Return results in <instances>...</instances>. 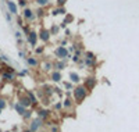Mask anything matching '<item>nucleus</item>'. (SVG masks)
Segmentation results:
<instances>
[{"instance_id": "obj_5", "label": "nucleus", "mask_w": 139, "mask_h": 132, "mask_svg": "<svg viewBox=\"0 0 139 132\" xmlns=\"http://www.w3.org/2000/svg\"><path fill=\"white\" fill-rule=\"evenodd\" d=\"M6 4H7V7H8V13L10 14H18V10H17V6L14 1L6 0Z\"/></svg>"}, {"instance_id": "obj_12", "label": "nucleus", "mask_w": 139, "mask_h": 132, "mask_svg": "<svg viewBox=\"0 0 139 132\" xmlns=\"http://www.w3.org/2000/svg\"><path fill=\"white\" fill-rule=\"evenodd\" d=\"M26 61H28V64H29L31 67H36L38 66V60H36L35 57H28L26 58Z\"/></svg>"}, {"instance_id": "obj_1", "label": "nucleus", "mask_w": 139, "mask_h": 132, "mask_svg": "<svg viewBox=\"0 0 139 132\" xmlns=\"http://www.w3.org/2000/svg\"><path fill=\"white\" fill-rule=\"evenodd\" d=\"M86 93H88V89L85 86H78L74 89V96H75V102L77 103H81L82 100L86 97Z\"/></svg>"}, {"instance_id": "obj_17", "label": "nucleus", "mask_w": 139, "mask_h": 132, "mask_svg": "<svg viewBox=\"0 0 139 132\" xmlns=\"http://www.w3.org/2000/svg\"><path fill=\"white\" fill-rule=\"evenodd\" d=\"M53 14H66V10L63 7H58V8H56L54 11H53Z\"/></svg>"}, {"instance_id": "obj_18", "label": "nucleus", "mask_w": 139, "mask_h": 132, "mask_svg": "<svg viewBox=\"0 0 139 132\" xmlns=\"http://www.w3.org/2000/svg\"><path fill=\"white\" fill-rule=\"evenodd\" d=\"M1 76H3L4 79H7V81H11V79H13V75H11V74H8V72H4V74L1 75Z\"/></svg>"}, {"instance_id": "obj_4", "label": "nucleus", "mask_w": 139, "mask_h": 132, "mask_svg": "<svg viewBox=\"0 0 139 132\" xmlns=\"http://www.w3.org/2000/svg\"><path fill=\"white\" fill-rule=\"evenodd\" d=\"M24 18H26L28 21H35L36 20V15L33 14V11L32 10H29V8H24Z\"/></svg>"}, {"instance_id": "obj_9", "label": "nucleus", "mask_w": 139, "mask_h": 132, "mask_svg": "<svg viewBox=\"0 0 139 132\" xmlns=\"http://www.w3.org/2000/svg\"><path fill=\"white\" fill-rule=\"evenodd\" d=\"M14 108H15L17 111H18V114H21V116H22V114L25 113V107L22 106V104H21V103H20V102L14 104Z\"/></svg>"}, {"instance_id": "obj_14", "label": "nucleus", "mask_w": 139, "mask_h": 132, "mask_svg": "<svg viewBox=\"0 0 139 132\" xmlns=\"http://www.w3.org/2000/svg\"><path fill=\"white\" fill-rule=\"evenodd\" d=\"M70 78H71V81H72L74 83L79 82V75L77 74V72H71V74H70Z\"/></svg>"}, {"instance_id": "obj_7", "label": "nucleus", "mask_w": 139, "mask_h": 132, "mask_svg": "<svg viewBox=\"0 0 139 132\" xmlns=\"http://www.w3.org/2000/svg\"><path fill=\"white\" fill-rule=\"evenodd\" d=\"M50 35H51L50 31H47V29H42L41 31V39L43 42H47L50 39Z\"/></svg>"}, {"instance_id": "obj_34", "label": "nucleus", "mask_w": 139, "mask_h": 132, "mask_svg": "<svg viewBox=\"0 0 139 132\" xmlns=\"http://www.w3.org/2000/svg\"><path fill=\"white\" fill-rule=\"evenodd\" d=\"M51 132H58V129H57V127H53V129H51Z\"/></svg>"}, {"instance_id": "obj_30", "label": "nucleus", "mask_w": 139, "mask_h": 132, "mask_svg": "<svg viewBox=\"0 0 139 132\" xmlns=\"http://www.w3.org/2000/svg\"><path fill=\"white\" fill-rule=\"evenodd\" d=\"M15 38L18 41H21V32H15Z\"/></svg>"}, {"instance_id": "obj_19", "label": "nucleus", "mask_w": 139, "mask_h": 132, "mask_svg": "<svg viewBox=\"0 0 139 132\" xmlns=\"http://www.w3.org/2000/svg\"><path fill=\"white\" fill-rule=\"evenodd\" d=\"M71 104H72V103H71V100L68 99V97H67V99L64 100V103H63V106H64V107H71Z\"/></svg>"}, {"instance_id": "obj_36", "label": "nucleus", "mask_w": 139, "mask_h": 132, "mask_svg": "<svg viewBox=\"0 0 139 132\" xmlns=\"http://www.w3.org/2000/svg\"><path fill=\"white\" fill-rule=\"evenodd\" d=\"M22 132H33V131H32V129H29V128H28V129H24Z\"/></svg>"}, {"instance_id": "obj_31", "label": "nucleus", "mask_w": 139, "mask_h": 132, "mask_svg": "<svg viewBox=\"0 0 139 132\" xmlns=\"http://www.w3.org/2000/svg\"><path fill=\"white\" fill-rule=\"evenodd\" d=\"M0 58H1V60H3V61H7V63H8V58L6 57V56H0Z\"/></svg>"}, {"instance_id": "obj_24", "label": "nucleus", "mask_w": 139, "mask_h": 132, "mask_svg": "<svg viewBox=\"0 0 139 132\" xmlns=\"http://www.w3.org/2000/svg\"><path fill=\"white\" fill-rule=\"evenodd\" d=\"M20 6L22 8H25L26 7V0H20Z\"/></svg>"}, {"instance_id": "obj_27", "label": "nucleus", "mask_w": 139, "mask_h": 132, "mask_svg": "<svg viewBox=\"0 0 139 132\" xmlns=\"http://www.w3.org/2000/svg\"><path fill=\"white\" fill-rule=\"evenodd\" d=\"M66 0H57V6H64Z\"/></svg>"}, {"instance_id": "obj_20", "label": "nucleus", "mask_w": 139, "mask_h": 132, "mask_svg": "<svg viewBox=\"0 0 139 132\" xmlns=\"http://www.w3.org/2000/svg\"><path fill=\"white\" fill-rule=\"evenodd\" d=\"M28 96H29V99L32 103H36V97H35V95H33L32 92H28Z\"/></svg>"}, {"instance_id": "obj_35", "label": "nucleus", "mask_w": 139, "mask_h": 132, "mask_svg": "<svg viewBox=\"0 0 139 132\" xmlns=\"http://www.w3.org/2000/svg\"><path fill=\"white\" fill-rule=\"evenodd\" d=\"M20 57H21V58H24V57H25V54L22 53V51H20Z\"/></svg>"}, {"instance_id": "obj_3", "label": "nucleus", "mask_w": 139, "mask_h": 132, "mask_svg": "<svg viewBox=\"0 0 139 132\" xmlns=\"http://www.w3.org/2000/svg\"><path fill=\"white\" fill-rule=\"evenodd\" d=\"M43 124H42V118H36V120H32L31 121V125H29V129H32L33 132H36L39 128H42Z\"/></svg>"}, {"instance_id": "obj_11", "label": "nucleus", "mask_w": 139, "mask_h": 132, "mask_svg": "<svg viewBox=\"0 0 139 132\" xmlns=\"http://www.w3.org/2000/svg\"><path fill=\"white\" fill-rule=\"evenodd\" d=\"M51 79H53L54 82H60V81H61V74L57 72V71H56V72H53V74H51Z\"/></svg>"}, {"instance_id": "obj_8", "label": "nucleus", "mask_w": 139, "mask_h": 132, "mask_svg": "<svg viewBox=\"0 0 139 132\" xmlns=\"http://www.w3.org/2000/svg\"><path fill=\"white\" fill-rule=\"evenodd\" d=\"M95 83H96L95 78H88V81H86V83H85V88L89 91V89H92V88L95 86Z\"/></svg>"}, {"instance_id": "obj_32", "label": "nucleus", "mask_w": 139, "mask_h": 132, "mask_svg": "<svg viewBox=\"0 0 139 132\" xmlns=\"http://www.w3.org/2000/svg\"><path fill=\"white\" fill-rule=\"evenodd\" d=\"M42 51H43V47H38V49H36V53H38V54L42 53Z\"/></svg>"}, {"instance_id": "obj_10", "label": "nucleus", "mask_w": 139, "mask_h": 132, "mask_svg": "<svg viewBox=\"0 0 139 132\" xmlns=\"http://www.w3.org/2000/svg\"><path fill=\"white\" fill-rule=\"evenodd\" d=\"M20 103L24 106V107H29L31 104H32V102H31V99H28V97H22V99L20 100Z\"/></svg>"}, {"instance_id": "obj_21", "label": "nucleus", "mask_w": 139, "mask_h": 132, "mask_svg": "<svg viewBox=\"0 0 139 132\" xmlns=\"http://www.w3.org/2000/svg\"><path fill=\"white\" fill-rule=\"evenodd\" d=\"M50 68H51V63H45V64H43V70H45V71H49Z\"/></svg>"}, {"instance_id": "obj_28", "label": "nucleus", "mask_w": 139, "mask_h": 132, "mask_svg": "<svg viewBox=\"0 0 139 132\" xmlns=\"http://www.w3.org/2000/svg\"><path fill=\"white\" fill-rule=\"evenodd\" d=\"M61 107H63V104H61V103H57V104L54 106V108H56V110H60Z\"/></svg>"}, {"instance_id": "obj_25", "label": "nucleus", "mask_w": 139, "mask_h": 132, "mask_svg": "<svg viewBox=\"0 0 139 132\" xmlns=\"http://www.w3.org/2000/svg\"><path fill=\"white\" fill-rule=\"evenodd\" d=\"M56 32H58V26H53L51 31H50V33H56Z\"/></svg>"}, {"instance_id": "obj_23", "label": "nucleus", "mask_w": 139, "mask_h": 132, "mask_svg": "<svg viewBox=\"0 0 139 132\" xmlns=\"http://www.w3.org/2000/svg\"><path fill=\"white\" fill-rule=\"evenodd\" d=\"M4 107H6V100H4V99H0V110H3Z\"/></svg>"}, {"instance_id": "obj_33", "label": "nucleus", "mask_w": 139, "mask_h": 132, "mask_svg": "<svg viewBox=\"0 0 139 132\" xmlns=\"http://www.w3.org/2000/svg\"><path fill=\"white\" fill-rule=\"evenodd\" d=\"M26 74H28V70H24V71L20 72V75H26Z\"/></svg>"}, {"instance_id": "obj_6", "label": "nucleus", "mask_w": 139, "mask_h": 132, "mask_svg": "<svg viewBox=\"0 0 139 132\" xmlns=\"http://www.w3.org/2000/svg\"><path fill=\"white\" fill-rule=\"evenodd\" d=\"M26 38H28V42H29L32 46H35V45H36V41H38V33L36 32H29L28 35H26Z\"/></svg>"}, {"instance_id": "obj_26", "label": "nucleus", "mask_w": 139, "mask_h": 132, "mask_svg": "<svg viewBox=\"0 0 139 132\" xmlns=\"http://www.w3.org/2000/svg\"><path fill=\"white\" fill-rule=\"evenodd\" d=\"M6 20H7L8 22H11V15H10V13H6Z\"/></svg>"}, {"instance_id": "obj_16", "label": "nucleus", "mask_w": 139, "mask_h": 132, "mask_svg": "<svg viewBox=\"0 0 139 132\" xmlns=\"http://www.w3.org/2000/svg\"><path fill=\"white\" fill-rule=\"evenodd\" d=\"M50 0H36V3L39 4V6H42V7H45V6H47L49 4Z\"/></svg>"}, {"instance_id": "obj_2", "label": "nucleus", "mask_w": 139, "mask_h": 132, "mask_svg": "<svg viewBox=\"0 0 139 132\" xmlns=\"http://www.w3.org/2000/svg\"><path fill=\"white\" fill-rule=\"evenodd\" d=\"M54 53H56V57L60 58V60H67V58L71 57V56L68 54V50H67L64 46H58Z\"/></svg>"}, {"instance_id": "obj_22", "label": "nucleus", "mask_w": 139, "mask_h": 132, "mask_svg": "<svg viewBox=\"0 0 139 132\" xmlns=\"http://www.w3.org/2000/svg\"><path fill=\"white\" fill-rule=\"evenodd\" d=\"M22 116H24V118H25V120H28V118H31V116H32V113H31V111H26V110H25V113L22 114Z\"/></svg>"}, {"instance_id": "obj_13", "label": "nucleus", "mask_w": 139, "mask_h": 132, "mask_svg": "<svg viewBox=\"0 0 139 132\" xmlns=\"http://www.w3.org/2000/svg\"><path fill=\"white\" fill-rule=\"evenodd\" d=\"M64 67H66V60L58 61V63H56V64H54V68H56V70H58V71H60V70H63Z\"/></svg>"}, {"instance_id": "obj_29", "label": "nucleus", "mask_w": 139, "mask_h": 132, "mask_svg": "<svg viewBox=\"0 0 139 132\" xmlns=\"http://www.w3.org/2000/svg\"><path fill=\"white\" fill-rule=\"evenodd\" d=\"M64 85H66V88H67V89H71V88H72V85H71L70 82H66Z\"/></svg>"}, {"instance_id": "obj_15", "label": "nucleus", "mask_w": 139, "mask_h": 132, "mask_svg": "<svg viewBox=\"0 0 139 132\" xmlns=\"http://www.w3.org/2000/svg\"><path fill=\"white\" fill-rule=\"evenodd\" d=\"M38 116H39V118H47L49 117V110H41L38 113Z\"/></svg>"}, {"instance_id": "obj_37", "label": "nucleus", "mask_w": 139, "mask_h": 132, "mask_svg": "<svg viewBox=\"0 0 139 132\" xmlns=\"http://www.w3.org/2000/svg\"><path fill=\"white\" fill-rule=\"evenodd\" d=\"M0 111H1V110H0Z\"/></svg>"}]
</instances>
